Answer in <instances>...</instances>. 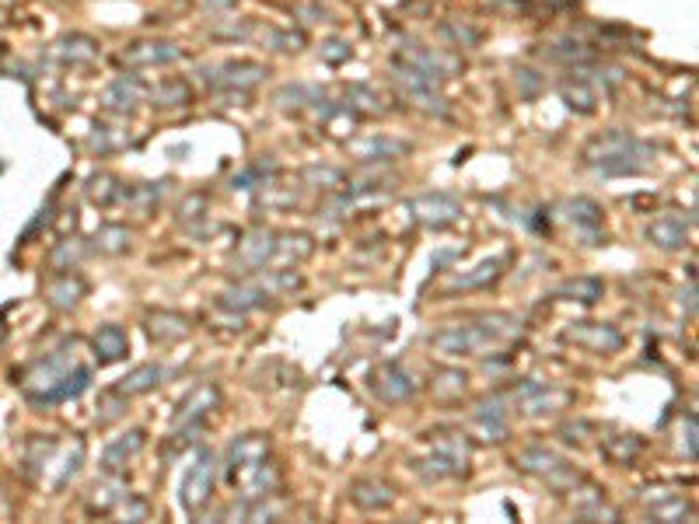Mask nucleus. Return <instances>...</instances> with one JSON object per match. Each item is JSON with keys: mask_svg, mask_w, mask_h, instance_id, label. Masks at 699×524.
<instances>
[{"mask_svg": "<svg viewBox=\"0 0 699 524\" xmlns=\"http://www.w3.org/2000/svg\"><path fill=\"white\" fill-rule=\"evenodd\" d=\"M413 210L420 214V221L434 224V228H444V224L458 221V214H462V207L451 196H423V200H416Z\"/></svg>", "mask_w": 699, "mask_h": 524, "instance_id": "1a4fd4ad", "label": "nucleus"}, {"mask_svg": "<svg viewBox=\"0 0 699 524\" xmlns=\"http://www.w3.org/2000/svg\"><path fill=\"white\" fill-rule=\"evenodd\" d=\"M570 221H577V224H602V210H598L591 200H574V207H570Z\"/></svg>", "mask_w": 699, "mask_h": 524, "instance_id": "cd10ccee", "label": "nucleus"}, {"mask_svg": "<svg viewBox=\"0 0 699 524\" xmlns=\"http://www.w3.org/2000/svg\"><path fill=\"white\" fill-rule=\"evenodd\" d=\"M263 77H266L263 63L231 60V63H221V67H214V77L207 74V81L214 84V88H256Z\"/></svg>", "mask_w": 699, "mask_h": 524, "instance_id": "20e7f679", "label": "nucleus"}, {"mask_svg": "<svg viewBox=\"0 0 699 524\" xmlns=\"http://www.w3.org/2000/svg\"><path fill=\"white\" fill-rule=\"evenodd\" d=\"M56 53H60V60H67V63H91L98 56V46L88 39V35H67V39H60Z\"/></svg>", "mask_w": 699, "mask_h": 524, "instance_id": "dca6fc26", "label": "nucleus"}, {"mask_svg": "<svg viewBox=\"0 0 699 524\" xmlns=\"http://www.w3.org/2000/svg\"><path fill=\"white\" fill-rule=\"evenodd\" d=\"M444 35H455L458 46H476L479 42V28L462 25V21H448V25H444Z\"/></svg>", "mask_w": 699, "mask_h": 524, "instance_id": "c85d7f7f", "label": "nucleus"}, {"mask_svg": "<svg viewBox=\"0 0 699 524\" xmlns=\"http://www.w3.org/2000/svg\"><path fill=\"white\" fill-rule=\"evenodd\" d=\"M374 392L381 395L385 402H406L413 399V378H409L406 371H399V367H385V371L378 374V381H374Z\"/></svg>", "mask_w": 699, "mask_h": 524, "instance_id": "9d476101", "label": "nucleus"}, {"mask_svg": "<svg viewBox=\"0 0 699 524\" xmlns=\"http://www.w3.org/2000/svg\"><path fill=\"white\" fill-rule=\"evenodd\" d=\"M186 332H189V325H186V318H179V315L151 318V336H158V339H182Z\"/></svg>", "mask_w": 699, "mask_h": 524, "instance_id": "b1692460", "label": "nucleus"}, {"mask_svg": "<svg viewBox=\"0 0 699 524\" xmlns=\"http://www.w3.org/2000/svg\"><path fill=\"white\" fill-rule=\"evenodd\" d=\"M493 336H497V332L476 329V325H451V329L437 332V336L430 339V346H437V350L448 353V357H465V353H476L479 346Z\"/></svg>", "mask_w": 699, "mask_h": 524, "instance_id": "7ed1b4c3", "label": "nucleus"}, {"mask_svg": "<svg viewBox=\"0 0 699 524\" xmlns=\"http://www.w3.org/2000/svg\"><path fill=\"white\" fill-rule=\"evenodd\" d=\"M395 77L402 81V88H406V95L413 98V102H420L427 112H437V116H444V98L441 91H437V77H427L423 70L409 67V63H395Z\"/></svg>", "mask_w": 699, "mask_h": 524, "instance_id": "f03ea898", "label": "nucleus"}, {"mask_svg": "<svg viewBox=\"0 0 699 524\" xmlns=\"http://www.w3.org/2000/svg\"><path fill=\"white\" fill-rule=\"evenodd\" d=\"M161 381V367H154V364H144V367H137V371L130 374V378H123L119 381V392H126V395H140V392H151L154 385Z\"/></svg>", "mask_w": 699, "mask_h": 524, "instance_id": "aec40b11", "label": "nucleus"}, {"mask_svg": "<svg viewBox=\"0 0 699 524\" xmlns=\"http://www.w3.org/2000/svg\"><path fill=\"white\" fill-rule=\"evenodd\" d=\"M518 465L525 472H532V476H542L553 490H567V486H577V472L570 469L567 462H560V458L553 455V451L546 448H528L518 455Z\"/></svg>", "mask_w": 699, "mask_h": 524, "instance_id": "f257e3e1", "label": "nucleus"}, {"mask_svg": "<svg viewBox=\"0 0 699 524\" xmlns=\"http://www.w3.org/2000/svg\"><path fill=\"white\" fill-rule=\"evenodd\" d=\"M651 238H654V245H661V249H682L686 245V238H689V228H686V221L682 217H661L658 224L651 228Z\"/></svg>", "mask_w": 699, "mask_h": 524, "instance_id": "ddd939ff", "label": "nucleus"}, {"mask_svg": "<svg viewBox=\"0 0 699 524\" xmlns=\"http://www.w3.org/2000/svg\"><path fill=\"white\" fill-rule=\"evenodd\" d=\"M563 102H567L574 112H581V116H588V112H595L598 95H595V88H591V84L567 81V84H563Z\"/></svg>", "mask_w": 699, "mask_h": 524, "instance_id": "a211bd4d", "label": "nucleus"}, {"mask_svg": "<svg viewBox=\"0 0 699 524\" xmlns=\"http://www.w3.org/2000/svg\"><path fill=\"white\" fill-rule=\"evenodd\" d=\"M182 56L179 46L172 42H137L123 53L126 67H165V63H175Z\"/></svg>", "mask_w": 699, "mask_h": 524, "instance_id": "423d86ee", "label": "nucleus"}, {"mask_svg": "<svg viewBox=\"0 0 699 524\" xmlns=\"http://www.w3.org/2000/svg\"><path fill=\"white\" fill-rule=\"evenodd\" d=\"M88 378L91 371H74V378L70 374H63V378H56L53 385H46L39 395H32V402H39V406H53V402H63V399H77V395L88 388Z\"/></svg>", "mask_w": 699, "mask_h": 524, "instance_id": "6e6552de", "label": "nucleus"}, {"mask_svg": "<svg viewBox=\"0 0 699 524\" xmlns=\"http://www.w3.org/2000/svg\"><path fill=\"white\" fill-rule=\"evenodd\" d=\"M140 95H144V84H140L137 77H119V81L105 91V105H109V109H133V105L140 102Z\"/></svg>", "mask_w": 699, "mask_h": 524, "instance_id": "2eb2a0df", "label": "nucleus"}, {"mask_svg": "<svg viewBox=\"0 0 699 524\" xmlns=\"http://www.w3.org/2000/svg\"><path fill=\"white\" fill-rule=\"evenodd\" d=\"M214 458L210 455H200V462L189 469L186 476V486H182V504L189 507V511H200L203 500L210 497V490H214Z\"/></svg>", "mask_w": 699, "mask_h": 524, "instance_id": "39448f33", "label": "nucleus"}, {"mask_svg": "<svg viewBox=\"0 0 699 524\" xmlns=\"http://www.w3.org/2000/svg\"><path fill=\"white\" fill-rule=\"evenodd\" d=\"M151 98L158 105H189L193 102V91H189V84L186 81H165V84H158V88H151Z\"/></svg>", "mask_w": 699, "mask_h": 524, "instance_id": "4be33fe9", "label": "nucleus"}, {"mask_svg": "<svg viewBox=\"0 0 699 524\" xmlns=\"http://www.w3.org/2000/svg\"><path fill=\"white\" fill-rule=\"evenodd\" d=\"M350 500L357 507H364V511H385V507H392L395 504V493L388 490L385 483H371V479H367V483H357L350 490Z\"/></svg>", "mask_w": 699, "mask_h": 524, "instance_id": "9b49d317", "label": "nucleus"}, {"mask_svg": "<svg viewBox=\"0 0 699 524\" xmlns=\"http://www.w3.org/2000/svg\"><path fill=\"white\" fill-rule=\"evenodd\" d=\"M130 441H116L109 451H105V469H119V462L123 458H133L140 448H144V434L140 430H133V434H126Z\"/></svg>", "mask_w": 699, "mask_h": 524, "instance_id": "5701e85b", "label": "nucleus"}, {"mask_svg": "<svg viewBox=\"0 0 699 524\" xmlns=\"http://www.w3.org/2000/svg\"><path fill=\"white\" fill-rule=\"evenodd\" d=\"M546 53H549V60H560V63H591L595 60V53L577 39H556Z\"/></svg>", "mask_w": 699, "mask_h": 524, "instance_id": "6ab92c4d", "label": "nucleus"}, {"mask_svg": "<svg viewBox=\"0 0 699 524\" xmlns=\"http://www.w3.org/2000/svg\"><path fill=\"white\" fill-rule=\"evenodd\" d=\"M500 273V259H493V262H483L479 266V273H472V276H462L458 280V287H479V283H486V280H493V276Z\"/></svg>", "mask_w": 699, "mask_h": 524, "instance_id": "c756f323", "label": "nucleus"}, {"mask_svg": "<svg viewBox=\"0 0 699 524\" xmlns=\"http://www.w3.org/2000/svg\"><path fill=\"white\" fill-rule=\"evenodd\" d=\"M84 294V283L77 280V276H60V280L49 287V297H53L56 308H74L77 301H81Z\"/></svg>", "mask_w": 699, "mask_h": 524, "instance_id": "412c9836", "label": "nucleus"}, {"mask_svg": "<svg viewBox=\"0 0 699 524\" xmlns=\"http://www.w3.org/2000/svg\"><path fill=\"white\" fill-rule=\"evenodd\" d=\"M570 339L581 346H591L598 353H612L623 346V336H619L612 325H602V322H581V329H570Z\"/></svg>", "mask_w": 699, "mask_h": 524, "instance_id": "0eeeda50", "label": "nucleus"}, {"mask_svg": "<svg viewBox=\"0 0 699 524\" xmlns=\"http://www.w3.org/2000/svg\"><path fill=\"white\" fill-rule=\"evenodd\" d=\"M347 56H350V46H343V42H329V49H326L329 63H340V60H347Z\"/></svg>", "mask_w": 699, "mask_h": 524, "instance_id": "7c9ffc66", "label": "nucleus"}, {"mask_svg": "<svg viewBox=\"0 0 699 524\" xmlns=\"http://www.w3.org/2000/svg\"><path fill=\"white\" fill-rule=\"evenodd\" d=\"M602 283H598V280H591V276H588V280H570L567 283V287H563L560 290V294L563 297H570V301H574V297H577V301H598V297H602Z\"/></svg>", "mask_w": 699, "mask_h": 524, "instance_id": "393cba45", "label": "nucleus"}, {"mask_svg": "<svg viewBox=\"0 0 699 524\" xmlns=\"http://www.w3.org/2000/svg\"><path fill=\"white\" fill-rule=\"evenodd\" d=\"M95 242H98V249H105V252H123L126 245H130V231H126V228H102Z\"/></svg>", "mask_w": 699, "mask_h": 524, "instance_id": "bb28decb", "label": "nucleus"}, {"mask_svg": "<svg viewBox=\"0 0 699 524\" xmlns=\"http://www.w3.org/2000/svg\"><path fill=\"white\" fill-rule=\"evenodd\" d=\"M644 451V441L637 434H619V437H605V455L619 465H630L633 458Z\"/></svg>", "mask_w": 699, "mask_h": 524, "instance_id": "f3484780", "label": "nucleus"}, {"mask_svg": "<svg viewBox=\"0 0 699 524\" xmlns=\"http://www.w3.org/2000/svg\"><path fill=\"white\" fill-rule=\"evenodd\" d=\"M217 388H196L186 399V406H179V423H203V416L210 413V406H217Z\"/></svg>", "mask_w": 699, "mask_h": 524, "instance_id": "4468645a", "label": "nucleus"}, {"mask_svg": "<svg viewBox=\"0 0 699 524\" xmlns=\"http://www.w3.org/2000/svg\"><path fill=\"white\" fill-rule=\"evenodd\" d=\"M406 151V144H399V140H385V137H371V140H364V144L357 147V154L360 158H388V154H402Z\"/></svg>", "mask_w": 699, "mask_h": 524, "instance_id": "a878e982", "label": "nucleus"}, {"mask_svg": "<svg viewBox=\"0 0 699 524\" xmlns=\"http://www.w3.org/2000/svg\"><path fill=\"white\" fill-rule=\"evenodd\" d=\"M126 346H130V339H126V332L119 329V325H102L95 336V353L102 364H112V360H123L126 357Z\"/></svg>", "mask_w": 699, "mask_h": 524, "instance_id": "f8f14e48", "label": "nucleus"}]
</instances>
